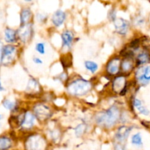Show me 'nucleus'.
<instances>
[{
	"label": "nucleus",
	"mask_w": 150,
	"mask_h": 150,
	"mask_svg": "<svg viewBox=\"0 0 150 150\" xmlns=\"http://www.w3.org/2000/svg\"><path fill=\"white\" fill-rule=\"evenodd\" d=\"M35 49L40 54L43 55V54H45V45H44V42H38L35 45Z\"/></svg>",
	"instance_id": "28"
},
{
	"label": "nucleus",
	"mask_w": 150,
	"mask_h": 150,
	"mask_svg": "<svg viewBox=\"0 0 150 150\" xmlns=\"http://www.w3.org/2000/svg\"><path fill=\"white\" fill-rule=\"evenodd\" d=\"M46 142L42 136L32 134L27 137L25 141V150H46Z\"/></svg>",
	"instance_id": "3"
},
{
	"label": "nucleus",
	"mask_w": 150,
	"mask_h": 150,
	"mask_svg": "<svg viewBox=\"0 0 150 150\" xmlns=\"http://www.w3.org/2000/svg\"><path fill=\"white\" fill-rule=\"evenodd\" d=\"M150 59L149 55L147 52H141V54H138L137 57V64L138 65L141 64H145L147 63Z\"/></svg>",
	"instance_id": "21"
},
{
	"label": "nucleus",
	"mask_w": 150,
	"mask_h": 150,
	"mask_svg": "<svg viewBox=\"0 0 150 150\" xmlns=\"http://www.w3.org/2000/svg\"><path fill=\"white\" fill-rule=\"evenodd\" d=\"M133 63L131 59L124 58L121 62V69L123 73H129L133 69Z\"/></svg>",
	"instance_id": "19"
},
{
	"label": "nucleus",
	"mask_w": 150,
	"mask_h": 150,
	"mask_svg": "<svg viewBox=\"0 0 150 150\" xmlns=\"http://www.w3.org/2000/svg\"><path fill=\"white\" fill-rule=\"evenodd\" d=\"M61 64H63L65 68H67L71 66L72 64V57L70 54H67L61 57L60 59Z\"/></svg>",
	"instance_id": "22"
},
{
	"label": "nucleus",
	"mask_w": 150,
	"mask_h": 150,
	"mask_svg": "<svg viewBox=\"0 0 150 150\" xmlns=\"http://www.w3.org/2000/svg\"><path fill=\"white\" fill-rule=\"evenodd\" d=\"M85 67L87 70L91 72V73H95L98 70L99 66L97 63L92 61H86L85 62Z\"/></svg>",
	"instance_id": "23"
},
{
	"label": "nucleus",
	"mask_w": 150,
	"mask_h": 150,
	"mask_svg": "<svg viewBox=\"0 0 150 150\" xmlns=\"http://www.w3.org/2000/svg\"><path fill=\"white\" fill-rule=\"evenodd\" d=\"M114 26L118 33L121 35H125L129 29V22L125 19L119 18L114 21Z\"/></svg>",
	"instance_id": "11"
},
{
	"label": "nucleus",
	"mask_w": 150,
	"mask_h": 150,
	"mask_svg": "<svg viewBox=\"0 0 150 150\" xmlns=\"http://www.w3.org/2000/svg\"><path fill=\"white\" fill-rule=\"evenodd\" d=\"M66 18V14L63 10H58L53 14L51 17V22L53 25L57 27H60L63 24Z\"/></svg>",
	"instance_id": "12"
},
{
	"label": "nucleus",
	"mask_w": 150,
	"mask_h": 150,
	"mask_svg": "<svg viewBox=\"0 0 150 150\" xmlns=\"http://www.w3.org/2000/svg\"><path fill=\"white\" fill-rule=\"evenodd\" d=\"M33 62L36 64H43V61L38 57H34L33 59H32Z\"/></svg>",
	"instance_id": "33"
},
{
	"label": "nucleus",
	"mask_w": 150,
	"mask_h": 150,
	"mask_svg": "<svg viewBox=\"0 0 150 150\" xmlns=\"http://www.w3.org/2000/svg\"><path fill=\"white\" fill-rule=\"evenodd\" d=\"M121 112L116 105H112L107 111L99 112L96 116V122L99 125L110 128L116 124L121 118Z\"/></svg>",
	"instance_id": "1"
},
{
	"label": "nucleus",
	"mask_w": 150,
	"mask_h": 150,
	"mask_svg": "<svg viewBox=\"0 0 150 150\" xmlns=\"http://www.w3.org/2000/svg\"><path fill=\"white\" fill-rule=\"evenodd\" d=\"M92 83L83 79H76L71 82L67 86V90L70 95L74 96H82L91 91Z\"/></svg>",
	"instance_id": "2"
},
{
	"label": "nucleus",
	"mask_w": 150,
	"mask_h": 150,
	"mask_svg": "<svg viewBox=\"0 0 150 150\" xmlns=\"http://www.w3.org/2000/svg\"><path fill=\"white\" fill-rule=\"evenodd\" d=\"M140 43V40L139 39H135L133 40L132 42L129 43V48H138V45Z\"/></svg>",
	"instance_id": "31"
},
{
	"label": "nucleus",
	"mask_w": 150,
	"mask_h": 150,
	"mask_svg": "<svg viewBox=\"0 0 150 150\" xmlns=\"http://www.w3.org/2000/svg\"><path fill=\"white\" fill-rule=\"evenodd\" d=\"M26 89L30 93V95H36V94H38V92H40L41 87H40L38 81L35 79H31L29 81V82H28Z\"/></svg>",
	"instance_id": "16"
},
{
	"label": "nucleus",
	"mask_w": 150,
	"mask_h": 150,
	"mask_svg": "<svg viewBox=\"0 0 150 150\" xmlns=\"http://www.w3.org/2000/svg\"><path fill=\"white\" fill-rule=\"evenodd\" d=\"M2 105L4 108L10 111H14L16 107V103L14 101H11L10 100L5 99L2 101Z\"/></svg>",
	"instance_id": "25"
},
{
	"label": "nucleus",
	"mask_w": 150,
	"mask_h": 150,
	"mask_svg": "<svg viewBox=\"0 0 150 150\" xmlns=\"http://www.w3.org/2000/svg\"><path fill=\"white\" fill-rule=\"evenodd\" d=\"M34 116L39 122H45L51 117V110L48 105L43 103L36 104L33 107Z\"/></svg>",
	"instance_id": "4"
},
{
	"label": "nucleus",
	"mask_w": 150,
	"mask_h": 150,
	"mask_svg": "<svg viewBox=\"0 0 150 150\" xmlns=\"http://www.w3.org/2000/svg\"><path fill=\"white\" fill-rule=\"evenodd\" d=\"M2 52V60L1 64L4 65H7L13 63L15 59V56L16 54V48L14 45H7L1 48Z\"/></svg>",
	"instance_id": "5"
},
{
	"label": "nucleus",
	"mask_w": 150,
	"mask_h": 150,
	"mask_svg": "<svg viewBox=\"0 0 150 150\" xmlns=\"http://www.w3.org/2000/svg\"><path fill=\"white\" fill-rule=\"evenodd\" d=\"M19 118H20V127L22 130H30L35 125V116L29 111H26L21 117L19 116Z\"/></svg>",
	"instance_id": "8"
},
{
	"label": "nucleus",
	"mask_w": 150,
	"mask_h": 150,
	"mask_svg": "<svg viewBox=\"0 0 150 150\" xmlns=\"http://www.w3.org/2000/svg\"><path fill=\"white\" fill-rule=\"evenodd\" d=\"M136 78L141 83H146L150 81V66H147L145 68L138 70Z\"/></svg>",
	"instance_id": "13"
},
{
	"label": "nucleus",
	"mask_w": 150,
	"mask_h": 150,
	"mask_svg": "<svg viewBox=\"0 0 150 150\" xmlns=\"http://www.w3.org/2000/svg\"><path fill=\"white\" fill-rule=\"evenodd\" d=\"M32 17V12L29 8H24L21 12L20 21L21 26L28 24Z\"/></svg>",
	"instance_id": "18"
},
{
	"label": "nucleus",
	"mask_w": 150,
	"mask_h": 150,
	"mask_svg": "<svg viewBox=\"0 0 150 150\" xmlns=\"http://www.w3.org/2000/svg\"><path fill=\"white\" fill-rule=\"evenodd\" d=\"M1 114H0V120H1Z\"/></svg>",
	"instance_id": "36"
},
{
	"label": "nucleus",
	"mask_w": 150,
	"mask_h": 150,
	"mask_svg": "<svg viewBox=\"0 0 150 150\" xmlns=\"http://www.w3.org/2000/svg\"><path fill=\"white\" fill-rule=\"evenodd\" d=\"M46 15L44 14V13H38L37 14V20L38 21V22H41V23H44L45 21H46L47 19Z\"/></svg>",
	"instance_id": "29"
},
{
	"label": "nucleus",
	"mask_w": 150,
	"mask_h": 150,
	"mask_svg": "<svg viewBox=\"0 0 150 150\" xmlns=\"http://www.w3.org/2000/svg\"><path fill=\"white\" fill-rule=\"evenodd\" d=\"M61 37L62 41H63V47H66L69 49H70L74 40L73 33L71 31L66 30L63 32Z\"/></svg>",
	"instance_id": "14"
},
{
	"label": "nucleus",
	"mask_w": 150,
	"mask_h": 150,
	"mask_svg": "<svg viewBox=\"0 0 150 150\" xmlns=\"http://www.w3.org/2000/svg\"><path fill=\"white\" fill-rule=\"evenodd\" d=\"M4 87L2 86V85H1V80H0V91H4Z\"/></svg>",
	"instance_id": "35"
},
{
	"label": "nucleus",
	"mask_w": 150,
	"mask_h": 150,
	"mask_svg": "<svg viewBox=\"0 0 150 150\" xmlns=\"http://www.w3.org/2000/svg\"><path fill=\"white\" fill-rule=\"evenodd\" d=\"M87 130V125L85 123H82V124H79L75 127L74 129V133L76 136L77 137H81L82 136H83Z\"/></svg>",
	"instance_id": "24"
},
{
	"label": "nucleus",
	"mask_w": 150,
	"mask_h": 150,
	"mask_svg": "<svg viewBox=\"0 0 150 150\" xmlns=\"http://www.w3.org/2000/svg\"><path fill=\"white\" fill-rule=\"evenodd\" d=\"M32 35H33V29L32 24L30 23L21 26L17 32V36L24 42H29L32 38Z\"/></svg>",
	"instance_id": "7"
},
{
	"label": "nucleus",
	"mask_w": 150,
	"mask_h": 150,
	"mask_svg": "<svg viewBox=\"0 0 150 150\" xmlns=\"http://www.w3.org/2000/svg\"><path fill=\"white\" fill-rule=\"evenodd\" d=\"M132 130V127L127 126H121L117 129L115 134V138L119 143L123 144L126 140Z\"/></svg>",
	"instance_id": "10"
},
{
	"label": "nucleus",
	"mask_w": 150,
	"mask_h": 150,
	"mask_svg": "<svg viewBox=\"0 0 150 150\" xmlns=\"http://www.w3.org/2000/svg\"><path fill=\"white\" fill-rule=\"evenodd\" d=\"M13 146V140L7 136H0V150H8Z\"/></svg>",
	"instance_id": "17"
},
{
	"label": "nucleus",
	"mask_w": 150,
	"mask_h": 150,
	"mask_svg": "<svg viewBox=\"0 0 150 150\" xmlns=\"http://www.w3.org/2000/svg\"><path fill=\"white\" fill-rule=\"evenodd\" d=\"M133 105L137 108V110H138L141 114H144V115H146V116L149 114V111L146 107H144V105H143L142 103H141V101L140 100L138 99L134 100Z\"/></svg>",
	"instance_id": "20"
},
{
	"label": "nucleus",
	"mask_w": 150,
	"mask_h": 150,
	"mask_svg": "<svg viewBox=\"0 0 150 150\" xmlns=\"http://www.w3.org/2000/svg\"><path fill=\"white\" fill-rule=\"evenodd\" d=\"M114 150H126V149L123 144L117 142L114 144Z\"/></svg>",
	"instance_id": "32"
},
{
	"label": "nucleus",
	"mask_w": 150,
	"mask_h": 150,
	"mask_svg": "<svg viewBox=\"0 0 150 150\" xmlns=\"http://www.w3.org/2000/svg\"><path fill=\"white\" fill-rule=\"evenodd\" d=\"M17 39V32L10 28H6L4 30V40L7 42L13 43Z\"/></svg>",
	"instance_id": "15"
},
{
	"label": "nucleus",
	"mask_w": 150,
	"mask_h": 150,
	"mask_svg": "<svg viewBox=\"0 0 150 150\" xmlns=\"http://www.w3.org/2000/svg\"><path fill=\"white\" fill-rule=\"evenodd\" d=\"M121 59L119 57H114L109 60L106 65V72L109 76H116L120 70Z\"/></svg>",
	"instance_id": "9"
},
{
	"label": "nucleus",
	"mask_w": 150,
	"mask_h": 150,
	"mask_svg": "<svg viewBox=\"0 0 150 150\" xmlns=\"http://www.w3.org/2000/svg\"><path fill=\"white\" fill-rule=\"evenodd\" d=\"M131 142L133 145L137 146H141L143 145V142H142V138L140 133H136V134L133 135L132 136V140Z\"/></svg>",
	"instance_id": "27"
},
{
	"label": "nucleus",
	"mask_w": 150,
	"mask_h": 150,
	"mask_svg": "<svg viewBox=\"0 0 150 150\" xmlns=\"http://www.w3.org/2000/svg\"><path fill=\"white\" fill-rule=\"evenodd\" d=\"M108 18L110 21H114L116 19V11L113 9V10H110V12L108 13Z\"/></svg>",
	"instance_id": "30"
},
{
	"label": "nucleus",
	"mask_w": 150,
	"mask_h": 150,
	"mask_svg": "<svg viewBox=\"0 0 150 150\" xmlns=\"http://www.w3.org/2000/svg\"><path fill=\"white\" fill-rule=\"evenodd\" d=\"M49 134L50 138H51V139L53 141V142H57L60 141L61 133H60V130H57V129L51 130L49 131Z\"/></svg>",
	"instance_id": "26"
},
{
	"label": "nucleus",
	"mask_w": 150,
	"mask_h": 150,
	"mask_svg": "<svg viewBox=\"0 0 150 150\" xmlns=\"http://www.w3.org/2000/svg\"><path fill=\"white\" fill-rule=\"evenodd\" d=\"M1 60H2V52H1V48H0V65L1 64Z\"/></svg>",
	"instance_id": "34"
},
{
	"label": "nucleus",
	"mask_w": 150,
	"mask_h": 150,
	"mask_svg": "<svg viewBox=\"0 0 150 150\" xmlns=\"http://www.w3.org/2000/svg\"><path fill=\"white\" fill-rule=\"evenodd\" d=\"M112 89L115 93H119L120 95H124L127 90L125 76H119L115 78L112 83Z\"/></svg>",
	"instance_id": "6"
}]
</instances>
